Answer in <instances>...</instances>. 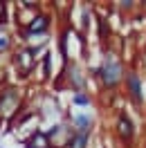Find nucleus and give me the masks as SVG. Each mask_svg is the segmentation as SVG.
<instances>
[{
	"instance_id": "1",
	"label": "nucleus",
	"mask_w": 146,
	"mask_h": 148,
	"mask_svg": "<svg viewBox=\"0 0 146 148\" xmlns=\"http://www.w3.org/2000/svg\"><path fill=\"white\" fill-rule=\"evenodd\" d=\"M90 74H92V79L99 83L101 90H106V92H117L119 88H121V83H124L126 65H124V61L119 58L117 52L103 49V56H101L99 65L92 67Z\"/></svg>"
},
{
	"instance_id": "2",
	"label": "nucleus",
	"mask_w": 146,
	"mask_h": 148,
	"mask_svg": "<svg viewBox=\"0 0 146 148\" xmlns=\"http://www.w3.org/2000/svg\"><path fill=\"white\" fill-rule=\"evenodd\" d=\"M47 47H32V45H16L11 52V67L18 74V79L27 81L38 67V58Z\"/></svg>"
},
{
	"instance_id": "3",
	"label": "nucleus",
	"mask_w": 146,
	"mask_h": 148,
	"mask_svg": "<svg viewBox=\"0 0 146 148\" xmlns=\"http://www.w3.org/2000/svg\"><path fill=\"white\" fill-rule=\"evenodd\" d=\"M25 110V90L20 85H2L0 88V121H11Z\"/></svg>"
},
{
	"instance_id": "4",
	"label": "nucleus",
	"mask_w": 146,
	"mask_h": 148,
	"mask_svg": "<svg viewBox=\"0 0 146 148\" xmlns=\"http://www.w3.org/2000/svg\"><path fill=\"white\" fill-rule=\"evenodd\" d=\"M63 83H65V88L72 90V94L88 90V74L83 72V67L79 65V61H70V63L63 65V70H61L59 79H56V85L61 88Z\"/></svg>"
},
{
	"instance_id": "5",
	"label": "nucleus",
	"mask_w": 146,
	"mask_h": 148,
	"mask_svg": "<svg viewBox=\"0 0 146 148\" xmlns=\"http://www.w3.org/2000/svg\"><path fill=\"white\" fill-rule=\"evenodd\" d=\"M121 88H124V94H126V99L135 108H144L146 103V92H144V79H142V74L137 72V70H133V67H126V74H124V83H121Z\"/></svg>"
},
{
	"instance_id": "6",
	"label": "nucleus",
	"mask_w": 146,
	"mask_h": 148,
	"mask_svg": "<svg viewBox=\"0 0 146 148\" xmlns=\"http://www.w3.org/2000/svg\"><path fill=\"white\" fill-rule=\"evenodd\" d=\"M112 132H115V137H117L124 146H130V144L135 141V137H137V126H135L133 117H130L126 110H117Z\"/></svg>"
},
{
	"instance_id": "7",
	"label": "nucleus",
	"mask_w": 146,
	"mask_h": 148,
	"mask_svg": "<svg viewBox=\"0 0 146 148\" xmlns=\"http://www.w3.org/2000/svg\"><path fill=\"white\" fill-rule=\"evenodd\" d=\"M67 126L72 128V132L92 135V130H94V117L90 112H74V114H67Z\"/></svg>"
},
{
	"instance_id": "8",
	"label": "nucleus",
	"mask_w": 146,
	"mask_h": 148,
	"mask_svg": "<svg viewBox=\"0 0 146 148\" xmlns=\"http://www.w3.org/2000/svg\"><path fill=\"white\" fill-rule=\"evenodd\" d=\"M45 132H47V137L52 139L54 148H63L65 141H67L70 135H72V128L67 126V121H59V123H54V126H50Z\"/></svg>"
},
{
	"instance_id": "9",
	"label": "nucleus",
	"mask_w": 146,
	"mask_h": 148,
	"mask_svg": "<svg viewBox=\"0 0 146 148\" xmlns=\"http://www.w3.org/2000/svg\"><path fill=\"white\" fill-rule=\"evenodd\" d=\"M23 146L25 148H54V144H52V139L47 137V132L43 128H36L23 139Z\"/></svg>"
},
{
	"instance_id": "10",
	"label": "nucleus",
	"mask_w": 146,
	"mask_h": 148,
	"mask_svg": "<svg viewBox=\"0 0 146 148\" xmlns=\"http://www.w3.org/2000/svg\"><path fill=\"white\" fill-rule=\"evenodd\" d=\"M52 58H54V54H52L50 47L43 49V54H41V58H38V65H41V81H43V83H47V81L54 79V72H52Z\"/></svg>"
},
{
	"instance_id": "11",
	"label": "nucleus",
	"mask_w": 146,
	"mask_h": 148,
	"mask_svg": "<svg viewBox=\"0 0 146 148\" xmlns=\"http://www.w3.org/2000/svg\"><path fill=\"white\" fill-rule=\"evenodd\" d=\"M97 32H99V43L103 45V49L108 47L110 38H112V27H110L108 16H97Z\"/></svg>"
},
{
	"instance_id": "12",
	"label": "nucleus",
	"mask_w": 146,
	"mask_h": 148,
	"mask_svg": "<svg viewBox=\"0 0 146 148\" xmlns=\"http://www.w3.org/2000/svg\"><path fill=\"white\" fill-rule=\"evenodd\" d=\"M16 47V34H11L9 27H0V54H11Z\"/></svg>"
},
{
	"instance_id": "13",
	"label": "nucleus",
	"mask_w": 146,
	"mask_h": 148,
	"mask_svg": "<svg viewBox=\"0 0 146 148\" xmlns=\"http://www.w3.org/2000/svg\"><path fill=\"white\" fill-rule=\"evenodd\" d=\"M90 135H81V132H72L70 139L65 141L63 148H90Z\"/></svg>"
},
{
	"instance_id": "14",
	"label": "nucleus",
	"mask_w": 146,
	"mask_h": 148,
	"mask_svg": "<svg viewBox=\"0 0 146 148\" xmlns=\"http://www.w3.org/2000/svg\"><path fill=\"white\" fill-rule=\"evenodd\" d=\"M79 9H81V23H79V32H81L83 36H85V34H88V29H90V23H92V7L90 5H81V7H79Z\"/></svg>"
},
{
	"instance_id": "15",
	"label": "nucleus",
	"mask_w": 146,
	"mask_h": 148,
	"mask_svg": "<svg viewBox=\"0 0 146 148\" xmlns=\"http://www.w3.org/2000/svg\"><path fill=\"white\" fill-rule=\"evenodd\" d=\"M90 103H92V94L88 92V90L72 94V106H76V108H88Z\"/></svg>"
},
{
	"instance_id": "16",
	"label": "nucleus",
	"mask_w": 146,
	"mask_h": 148,
	"mask_svg": "<svg viewBox=\"0 0 146 148\" xmlns=\"http://www.w3.org/2000/svg\"><path fill=\"white\" fill-rule=\"evenodd\" d=\"M117 9L124 11V14H133L135 9H139V2H135V0H119Z\"/></svg>"
},
{
	"instance_id": "17",
	"label": "nucleus",
	"mask_w": 146,
	"mask_h": 148,
	"mask_svg": "<svg viewBox=\"0 0 146 148\" xmlns=\"http://www.w3.org/2000/svg\"><path fill=\"white\" fill-rule=\"evenodd\" d=\"M9 5L7 2H0V27H7L9 25Z\"/></svg>"
},
{
	"instance_id": "18",
	"label": "nucleus",
	"mask_w": 146,
	"mask_h": 148,
	"mask_svg": "<svg viewBox=\"0 0 146 148\" xmlns=\"http://www.w3.org/2000/svg\"><path fill=\"white\" fill-rule=\"evenodd\" d=\"M139 9H144V11H146V2H139Z\"/></svg>"
},
{
	"instance_id": "19",
	"label": "nucleus",
	"mask_w": 146,
	"mask_h": 148,
	"mask_svg": "<svg viewBox=\"0 0 146 148\" xmlns=\"http://www.w3.org/2000/svg\"><path fill=\"white\" fill-rule=\"evenodd\" d=\"M144 49H146V34H144Z\"/></svg>"
}]
</instances>
